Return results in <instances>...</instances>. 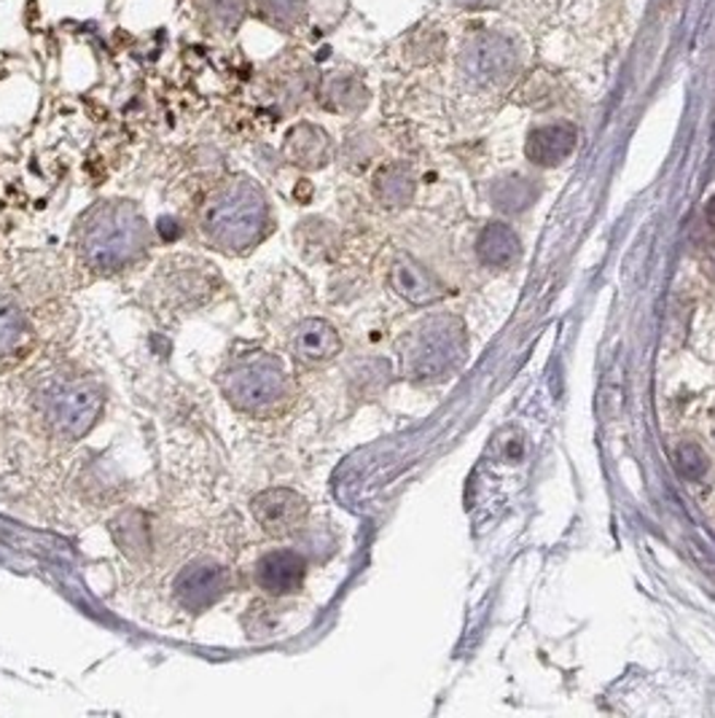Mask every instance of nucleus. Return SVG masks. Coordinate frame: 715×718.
Listing matches in <instances>:
<instances>
[{"instance_id":"f257e3e1","label":"nucleus","mask_w":715,"mask_h":718,"mask_svg":"<svg viewBox=\"0 0 715 718\" xmlns=\"http://www.w3.org/2000/svg\"><path fill=\"white\" fill-rule=\"evenodd\" d=\"M151 227L141 207L130 200H103L81 216L75 251L95 275H116L148 253Z\"/></svg>"},{"instance_id":"f03ea898","label":"nucleus","mask_w":715,"mask_h":718,"mask_svg":"<svg viewBox=\"0 0 715 718\" xmlns=\"http://www.w3.org/2000/svg\"><path fill=\"white\" fill-rule=\"evenodd\" d=\"M200 229L215 251L246 256L272 229V211L264 189L248 176H235L207 196Z\"/></svg>"},{"instance_id":"7ed1b4c3","label":"nucleus","mask_w":715,"mask_h":718,"mask_svg":"<svg viewBox=\"0 0 715 718\" xmlns=\"http://www.w3.org/2000/svg\"><path fill=\"white\" fill-rule=\"evenodd\" d=\"M221 391L237 412L266 420L288 407L294 398V380L277 356L248 350L229 358L221 372Z\"/></svg>"},{"instance_id":"20e7f679","label":"nucleus","mask_w":715,"mask_h":718,"mask_svg":"<svg viewBox=\"0 0 715 718\" xmlns=\"http://www.w3.org/2000/svg\"><path fill=\"white\" fill-rule=\"evenodd\" d=\"M465 356L463 323L452 315H430L401 342V367L415 382L450 378Z\"/></svg>"},{"instance_id":"39448f33","label":"nucleus","mask_w":715,"mask_h":718,"mask_svg":"<svg viewBox=\"0 0 715 718\" xmlns=\"http://www.w3.org/2000/svg\"><path fill=\"white\" fill-rule=\"evenodd\" d=\"M106 398L90 380H55L40 393V417L46 431L60 442H79L100 420Z\"/></svg>"},{"instance_id":"423d86ee","label":"nucleus","mask_w":715,"mask_h":718,"mask_svg":"<svg viewBox=\"0 0 715 718\" xmlns=\"http://www.w3.org/2000/svg\"><path fill=\"white\" fill-rule=\"evenodd\" d=\"M231 589V571L215 560H194L172 582V595L186 611H205L226 598Z\"/></svg>"},{"instance_id":"0eeeda50","label":"nucleus","mask_w":715,"mask_h":718,"mask_svg":"<svg viewBox=\"0 0 715 718\" xmlns=\"http://www.w3.org/2000/svg\"><path fill=\"white\" fill-rule=\"evenodd\" d=\"M255 525L270 538H288L305 528L310 517V503L301 492L288 488H270L251 501Z\"/></svg>"},{"instance_id":"6e6552de","label":"nucleus","mask_w":715,"mask_h":718,"mask_svg":"<svg viewBox=\"0 0 715 718\" xmlns=\"http://www.w3.org/2000/svg\"><path fill=\"white\" fill-rule=\"evenodd\" d=\"M213 280L215 272L211 270V264L189 256L165 262V270L159 275V286L165 288L167 299L180 307H196L205 302L213 294Z\"/></svg>"},{"instance_id":"1a4fd4ad","label":"nucleus","mask_w":715,"mask_h":718,"mask_svg":"<svg viewBox=\"0 0 715 718\" xmlns=\"http://www.w3.org/2000/svg\"><path fill=\"white\" fill-rule=\"evenodd\" d=\"M253 578L255 587L270 598H288L305 587L307 560L294 549H275L255 563Z\"/></svg>"},{"instance_id":"9d476101","label":"nucleus","mask_w":715,"mask_h":718,"mask_svg":"<svg viewBox=\"0 0 715 718\" xmlns=\"http://www.w3.org/2000/svg\"><path fill=\"white\" fill-rule=\"evenodd\" d=\"M288 347L301 367H323L342 352V337L323 318H307L294 326Z\"/></svg>"},{"instance_id":"9b49d317","label":"nucleus","mask_w":715,"mask_h":718,"mask_svg":"<svg viewBox=\"0 0 715 718\" xmlns=\"http://www.w3.org/2000/svg\"><path fill=\"white\" fill-rule=\"evenodd\" d=\"M388 277H391L393 291L409 304L426 307L436 304L444 297V286H441L439 277H436L428 266L417 262V259L406 256V253H398V256L393 259L391 275Z\"/></svg>"},{"instance_id":"f8f14e48","label":"nucleus","mask_w":715,"mask_h":718,"mask_svg":"<svg viewBox=\"0 0 715 718\" xmlns=\"http://www.w3.org/2000/svg\"><path fill=\"white\" fill-rule=\"evenodd\" d=\"M331 154H334V146H331L329 132L310 121L290 127L283 141V156L301 170H321L331 161Z\"/></svg>"},{"instance_id":"ddd939ff","label":"nucleus","mask_w":715,"mask_h":718,"mask_svg":"<svg viewBox=\"0 0 715 718\" xmlns=\"http://www.w3.org/2000/svg\"><path fill=\"white\" fill-rule=\"evenodd\" d=\"M33 326L22 307L9 297H0V367L22 361L31 352Z\"/></svg>"},{"instance_id":"4468645a","label":"nucleus","mask_w":715,"mask_h":718,"mask_svg":"<svg viewBox=\"0 0 715 718\" xmlns=\"http://www.w3.org/2000/svg\"><path fill=\"white\" fill-rule=\"evenodd\" d=\"M575 141H579V135H575L571 124L538 127V130H533L531 137H527L525 154L533 165L555 167L573 154Z\"/></svg>"},{"instance_id":"2eb2a0df","label":"nucleus","mask_w":715,"mask_h":718,"mask_svg":"<svg viewBox=\"0 0 715 718\" xmlns=\"http://www.w3.org/2000/svg\"><path fill=\"white\" fill-rule=\"evenodd\" d=\"M476 256L490 270H511L522 259V240L509 224L492 222L479 231Z\"/></svg>"},{"instance_id":"dca6fc26","label":"nucleus","mask_w":715,"mask_h":718,"mask_svg":"<svg viewBox=\"0 0 715 718\" xmlns=\"http://www.w3.org/2000/svg\"><path fill=\"white\" fill-rule=\"evenodd\" d=\"M371 189H374V196L385 207H404L415 196V176H412L406 165L393 161V165H385L377 172Z\"/></svg>"},{"instance_id":"f3484780","label":"nucleus","mask_w":715,"mask_h":718,"mask_svg":"<svg viewBox=\"0 0 715 718\" xmlns=\"http://www.w3.org/2000/svg\"><path fill=\"white\" fill-rule=\"evenodd\" d=\"M323 106L336 113H356L366 106V89L358 81L334 76L323 86Z\"/></svg>"},{"instance_id":"a211bd4d","label":"nucleus","mask_w":715,"mask_h":718,"mask_svg":"<svg viewBox=\"0 0 715 718\" xmlns=\"http://www.w3.org/2000/svg\"><path fill=\"white\" fill-rule=\"evenodd\" d=\"M255 9L270 25L294 31L307 16V0H255Z\"/></svg>"},{"instance_id":"6ab92c4d","label":"nucleus","mask_w":715,"mask_h":718,"mask_svg":"<svg viewBox=\"0 0 715 718\" xmlns=\"http://www.w3.org/2000/svg\"><path fill=\"white\" fill-rule=\"evenodd\" d=\"M248 0H205V16L215 31H231L246 20Z\"/></svg>"},{"instance_id":"aec40b11","label":"nucleus","mask_w":715,"mask_h":718,"mask_svg":"<svg viewBox=\"0 0 715 718\" xmlns=\"http://www.w3.org/2000/svg\"><path fill=\"white\" fill-rule=\"evenodd\" d=\"M296 240L301 242L307 256H312V251H318V256H325L329 248L336 242V237L334 229L325 222H305V227L296 231Z\"/></svg>"},{"instance_id":"412c9836","label":"nucleus","mask_w":715,"mask_h":718,"mask_svg":"<svg viewBox=\"0 0 715 718\" xmlns=\"http://www.w3.org/2000/svg\"><path fill=\"white\" fill-rule=\"evenodd\" d=\"M132 519H135V514H124V517L121 519H116V528H124L127 530V536L124 538H116V541L121 543V549H124V552H130V554H138V549H145L148 547V538H138V532H148V525L143 523L141 519V525H135L132 523Z\"/></svg>"},{"instance_id":"4be33fe9","label":"nucleus","mask_w":715,"mask_h":718,"mask_svg":"<svg viewBox=\"0 0 715 718\" xmlns=\"http://www.w3.org/2000/svg\"><path fill=\"white\" fill-rule=\"evenodd\" d=\"M702 266L711 277H715V237L713 240H705V248H702Z\"/></svg>"},{"instance_id":"5701e85b","label":"nucleus","mask_w":715,"mask_h":718,"mask_svg":"<svg viewBox=\"0 0 715 718\" xmlns=\"http://www.w3.org/2000/svg\"><path fill=\"white\" fill-rule=\"evenodd\" d=\"M705 218H707V224H711V229L715 231V194L711 196V202H707V207H705Z\"/></svg>"}]
</instances>
